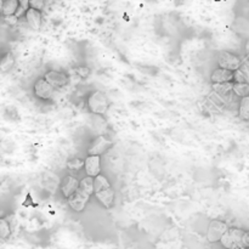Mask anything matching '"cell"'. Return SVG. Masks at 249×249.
<instances>
[{
	"label": "cell",
	"mask_w": 249,
	"mask_h": 249,
	"mask_svg": "<svg viewBox=\"0 0 249 249\" xmlns=\"http://www.w3.org/2000/svg\"><path fill=\"white\" fill-rule=\"evenodd\" d=\"M88 107H89L90 112L94 114L102 116L106 113L109 107V101L106 94H104L102 91L91 92L88 97Z\"/></svg>",
	"instance_id": "6da1fadb"
},
{
	"label": "cell",
	"mask_w": 249,
	"mask_h": 249,
	"mask_svg": "<svg viewBox=\"0 0 249 249\" xmlns=\"http://www.w3.org/2000/svg\"><path fill=\"white\" fill-rule=\"evenodd\" d=\"M243 235H245V231H243L242 229L229 228L228 231H226V232L224 233L223 237H221L220 243L223 245L224 248L233 249L235 247H237V246L243 245Z\"/></svg>",
	"instance_id": "7a4b0ae2"
},
{
	"label": "cell",
	"mask_w": 249,
	"mask_h": 249,
	"mask_svg": "<svg viewBox=\"0 0 249 249\" xmlns=\"http://www.w3.org/2000/svg\"><path fill=\"white\" fill-rule=\"evenodd\" d=\"M218 65L219 67L235 72L241 68V58L236 53H230V51H221L219 53Z\"/></svg>",
	"instance_id": "3957f363"
},
{
	"label": "cell",
	"mask_w": 249,
	"mask_h": 249,
	"mask_svg": "<svg viewBox=\"0 0 249 249\" xmlns=\"http://www.w3.org/2000/svg\"><path fill=\"white\" fill-rule=\"evenodd\" d=\"M228 225L226 223L221 220H213L211 221L208 226V231H207V240L212 243L220 242L221 237L224 236V233L228 231Z\"/></svg>",
	"instance_id": "277c9868"
},
{
	"label": "cell",
	"mask_w": 249,
	"mask_h": 249,
	"mask_svg": "<svg viewBox=\"0 0 249 249\" xmlns=\"http://www.w3.org/2000/svg\"><path fill=\"white\" fill-rule=\"evenodd\" d=\"M90 196H91V195L87 194V192L83 191L82 189H78L70 198H67L68 204H70V207L73 211L79 213V212H83L85 209V207H87L88 202H89L90 199Z\"/></svg>",
	"instance_id": "5b68a950"
},
{
	"label": "cell",
	"mask_w": 249,
	"mask_h": 249,
	"mask_svg": "<svg viewBox=\"0 0 249 249\" xmlns=\"http://www.w3.org/2000/svg\"><path fill=\"white\" fill-rule=\"evenodd\" d=\"M56 88H53L45 78L38 79L34 84V95L40 100H50L53 99V92H55Z\"/></svg>",
	"instance_id": "8992f818"
},
{
	"label": "cell",
	"mask_w": 249,
	"mask_h": 249,
	"mask_svg": "<svg viewBox=\"0 0 249 249\" xmlns=\"http://www.w3.org/2000/svg\"><path fill=\"white\" fill-rule=\"evenodd\" d=\"M112 147V141L104 135H99L92 140L90 143V147L88 148V153L89 155H104L106 151H108Z\"/></svg>",
	"instance_id": "52a82bcc"
},
{
	"label": "cell",
	"mask_w": 249,
	"mask_h": 249,
	"mask_svg": "<svg viewBox=\"0 0 249 249\" xmlns=\"http://www.w3.org/2000/svg\"><path fill=\"white\" fill-rule=\"evenodd\" d=\"M46 80L53 85V88L58 89V88H63L68 84L70 79L66 73L61 72V71H48L44 75Z\"/></svg>",
	"instance_id": "ba28073f"
},
{
	"label": "cell",
	"mask_w": 249,
	"mask_h": 249,
	"mask_svg": "<svg viewBox=\"0 0 249 249\" xmlns=\"http://www.w3.org/2000/svg\"><path fill=\"white\" fill-rule=\"evenodd\" d=\"M85 172L89 177H97L101 173V156L97 155H89L85 158Z\"/></svg>",
	"instance_id": "9c48e42d"
},
{
	"label": "cell",
	"mask_w": 249,
	"mask_h": 249,
	"mask_svg": "<svg viewBox=\"0 0 249 249\" xmlns=\"http://www.w3.org/2000/svg\"><path fill=\"white\" fill-rule=\"evenodd\" d=\"M80 186V181L73 175H67L63 178L62 182H61V192H62L63 197L70 198Z\"/></svg>",
	"instance_id": "30bf717a"
},
{
	"label": "cell",
	"mask_w": 249,
	"mask_h": 249,
	"mask_svg": "<svg viewBox=\"0 0 249 249\" xmlns=\"http://www.w3.org/2000/svg\"><path fill=\"white\" fill-rule=\"evenodd\" d=\"M233 77H235V74H233L232 71L219 67L213 71L211 75V80L212 83H229L233 82Z\"/></svg>",
	"instance_id": "8fae6325"
},
{
	"label": "cell",
	"mask_w": 249,
	"mask_h": 249,
	"mask_svg": "<svg viewBox=\"0 0 249 249\" xmlns=\"http://www.w3.org/2000/svg\"><path fill=\"white\" fill-rule=\"evenodd\" d=\"M26 19L28 22L29 27H32L36 31H39L41 26V12L40 10L33 9V7H29L26 11Z\"/></svg>",
	"instance_id": "7c38bea8"
},
{
	"label": "cell",
	"mask_w": 249,
	"mask_h": 249,
	"mask_svg": "<svg viewBox=\"0 0 249 249\" xmlns=\"http://www.w3.org/2000/svg\"><path fill=\"white\" fill-rule=\"evenodd\" d=\"M95 197L97 198V201L105 207V208H111L112 204L114 201V192L112 190V187L106 190H102V191L95 192Z\"/></svg>",
	"instance_id": "4fadbf2b"
},
{
	"label": "cell",
	"mask_w": 249,
	"mask_h": 249,
	"mask_svg": "<svg viewBox=\"0 0 249 249\" xmlns=\"http://www.w3.org/2000/svg\"><path fill=\"white\" fill-rule=\"evenodd\" d=\"M19 7L18 0H5L2 2L1 12L4 16H10V15H16L17 10Z\"/></svg>",
	"instance_id": "5bb4252c"
},
{
	"label": "cell",
	"mask_w": 249,
	"mask_h": 249,
	"mask_svg": "<svg viewBox=\"0 0 249 249\" xmlns=\"http://www.w3.org/2000/svg\"><path fill=\"white\" fill-rule=\"evenodd\" d=\"M213 90L219 95H229L233 92V83H213Z\"/></svg>",
	"instance_id": "9a60e30c"
},
{
	"label": "cell",
	"mask_w": 249,
	"mask_h": 249,
	"mask_svg": "<svg viewBox=\"0 0 249 249\" xmlns=\"http://www.w3.org/2000/svg\"><path fill=\"white\" fill-rule=\"evenodd\" d=\"M238 116L242 121L249 122V96L241 99L238 105Z\"/></svg>",
	"instance_id": "2e32d148"
},
{
	"label": "cell",
	"mask_w": 249,
	"mask_h": 249,
	"mask_svg": "<svg viewBox=\"0 0 249 249\" xmlns=\"http://www.w3.org/2000/svg\"><path fill=\"white\" fill-rule=\"evenodd\" d=\"M233 94L238 97H246L249 96V83L243 82V83H233Z\"/></svg>",
	"instance_id": "e0dca14e"
},
{
	"label": "cell",
	"mask_w": 249,
	"mask_h": 249,
	"mask_svg": "<svg viewBox=\"0 0 249 249\" xmlns=\"http://www.w3.org/2000/svg\"><path fill=\"white\" fill-rule=\"evenodd\" d=\"M94 187H95V192L102 191V190H106L111 187V184H109L108 179L104 175L99 174L97 177L94 178Z\"/></svg>",
	"instance_id": "ac0fdd59"
},
{
	"label": "cell",
	"mask_w": 249,
	"mask_h": 249,
	"mask_svg": "<svg viewBox=\"0 0 249 249\" xmlns=\"http://www.w3.org/2000/svg\"><path fill=\"white\" fill-rule=\"evenodd\" d=\"M79 189H82L83 191H85V192H87V194H89V195L95 194L94 178L89 177V175H87V177H85L84 179L80 180V186H79Z\"/></svg>",
	"instance_id": "d6986e66"
},
{
	"label": "cell",
	"mask_w": 249,
	"mask_h": 249,
	"mask_svg": "<svg viewBox=\"0 0 249 249\" xmlns=\"http://www.w3.org/2000/svg\"><path fill=\"white\" fill-rule=\"evenodd\" d=\"M14 65H15L14 55L7 53L6 55L1 58V62H0V70H1V72H7V71L11 70Z\"/></svg>",
	"instance_id": "ffe728a7"
},
{
	"label": "cell",
	"mask_w": 249,
	"mask_h": 249,
	"mask_svg": "<svg viewBox=\"0 0 249 249\" xmlns=\"http://www.w3.org/2000/svg\"><path fill=\"white\" fill-rule=\"evenodd\" d=\"M10 235H11L10 224L7 223L5 219H1V220H0V237H1L2 240H6Z\"/></svg>",
	"instance_id": "44dd1931"
},
{
	"label": "cell",
	"mask_w": 249,
	"mask_h": 249,
	"mask_svg": "<svg viewBox=\"0 0 249 249\" xmlns=\"http://www.w3.org/2000/svg\"><path fill=\"white\" fill-rule=\"evenodd\" d=\"M84 164H85L84 160H79V158H74V160H70V162L67 163V167L72 170H79L80 168L84 167Z\"/></svg>",
	"instance_id": "7402d4cb"
},
{
	"label": "cell",
	"mask_w": 249,
	"mask_h": 249,
	"mask_svg": "<svg viewBox=\"0 0 249 249\" xmlns=\"http://www.w3.org/2000/svg\"><path fill=\"white\" fill-rule=\"evenodd\" d=\"M233 74H235V77H233V82H236V83L247 82V80H246V77H245V73H243L241 70L235 71V72H233Z\"/></svg>",
	"instance_id": "603a6c76"
},
{
	"label": "cell",
	"mask_w": 249,
	"mask_h": 249,
	"mask_svg": "<svg viewBox=\"0 0 249 249\" xmlns=\"http://www.w3.org/2000/svg\"><path fill=\"white\" fill-rule=\"evenodd\" d=\"M45 1L44 0H31V7L36 10H43L44 6H45Z\"/></svg>",
	"instance_id": "cb8c5ba5"
},
{
	"label": "cell",
	"mask_w": 249,
	"mask_h": 249,
	"mask_svg": "<svg viewBox=\"0 0 249 249\" xmlns=\"http://www.w3.org/2000/svg\"><path fill=\"white\" fill-rule=\"evenodd\" d=\"M75 72H77L82 78H87L88 75L90 74V70L88 67H85V66H79V67L75 70Z\"/></svg>",
	"instance_id": "d4e9b609"
},
{
	"label": "cell",
	"mask_w": 249,
	"mask_h": 249,
	"mask_svg": "<svg viewBox=\"0 0 249 249\" xmlns=\"http://www.w3.org/2000/svg\"><path fill=\"white\" fill-rule=\"evenodd\" d=\"M17 18L18 17L16 16V15H10V16H4V19L6 23L11 24V26H14V24L17 23Z\"/></svg>",
	"instance_id": "484cf974"
},
{
	"label": "cell",
	"mask_w": 249,
	"mask_h": 249,
	"mask_svg": "<svg viewBox=\"0 0 249 249\" xmlns=\"http://www.w3.org/2000/svg\"><path fill=\"white\" fill-rule=\"evenodd\" d=\"M18 2L19 6H21L24 11H27V10L31 7V0H18Z\"/></svg>",
	"instance_id": "4316f807"
},
{
	"label": "cell",
	"mask_w": 249,
	"mask_h": 249,
	"mask_svg": "<svg viewBox=\"0 0 249 249\" xmlns=\"http://www.w3.org/2000/svg\"><path fill=\"white\" fill-rule=\"evenodd\" d=\"M242 243L246 247H249V231H245V235H243Z\"/></svg>",
	"instance_id": "83f0119b"
},
{
	"label": "cell",
	"mask_w": 249,
	"mask_h": 249,
	"mask_svg": "<svg viewBox=\"0 0 249 249\" xmlns=\"http://www.w3.org/2000/svg\"><path fill=\"white\" fill-rule=\"evenodd\" d=\"M44 1H45L46 5H51L53 2V0H44Z\"/></svg>",
	"instance_id": "f1b7e54d"
},
{
	"label": "cell",
	"mask_w": 249,
	"mask_h": 249,
	"mask_svg": "<svg viewBox=\"0 0 249 249\" xmlns=\"http://www.w3.org/2000/svg\"><path fill=\"white\" fill-rule=\"evenodd\" d=\"M246 249H249V247H247V248H246Z\"/></svg>",
	"instance_id": "f546056e"
}]
</instances>
